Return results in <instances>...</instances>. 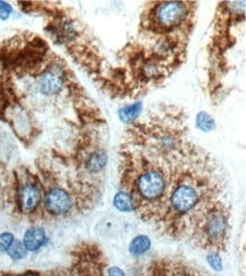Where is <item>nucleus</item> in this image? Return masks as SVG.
<instances>
[{"label":"nucleus","mask_w":246,"mask_h":276,"mask_svg":"<svg viewBox=\"0 0 246 276\" xmlns=\"http://www.w3.org/2000/svg\"><path fill=\"white\" fill-rule=\"evenodd\" d=\"M108 276H125V273L118 267H110L108 270Z\"/></svg>","instance_id":"dca6fc26"},{"label":"nucleus","mask_w":246,"mask_h":276,"mask_svg":"<svg viewBox=\"0 0 246 276\" xmlns=\"http://www.w3.org/2000/svg\"><path fill=\"white\" fill-rule=\"evenodd\" d=\"M42 200V193L39 186L25 184L18 190V205L24 213L34 212Z\"/></svg>","instance_id":"20e7f679"},{"label":"nucleus","mask_w":246,"mask_h":276,"mask_svg":"<svg viewBox=\"0 0 246 276\" xmlns=\"http://www.w3.org/2000/svg\"><path fill=\"white\" fill-rule=\"evenodd\" d=\"M11 13H12V7L9 6L7 3L0 2V18L6 20V18H8L9 14Z\"/></svg>","instance_id":"2eb2a0df"},{"label":"nucleus","mask_w":246,"mask_h":276,"mask_svg":"<svg viewBox=\"0 0 246 276\" xmlns=\"http://www.w3.org/2000/svg\"><path fill=\"white\" fill-rule=\"evenodd\" d=\"M114 205L122 212H132L134 210V203L131 195L124 190L115 196Z\"/></svg>","instance_id":"1a4fd4ad"},{"label":"nucleus","mask_w":246,"mask_h":276,"mask_svg":"<svg viewBox=\"0 0 246 276\" xmlns=\"http://www.w3.org/2000/svg\"><path fill=\"white\" fill-rule=\"evenodd\" d=\"M72 198L66 190L62 188L50 189L44 197V207L53 215H64L72 208Z\"/></svg>","instance_id":"7ed1b4c3"},{"label":"nucleus","mask_w":246,"mask_h":276,"mask_svg":"<svg viewBox=\"0 0 246 276\" xmlns=\"http://www.w3.org/2000/svg\"><path fill=\"white\" fill-rule=\"evenodd\" d=\"M47 242V237H45V232L42 228H31L27 230L24 236V240H23V245H24L26 251H38L44 243Z\"/></svg>","instance_id":"423d86ee"},{"label":"nucleus","mask_w":246,"mask_h":276,"mask_svg":"<svg viewBox=\"0 0 246 276\" xmlns=\"http://www.w3.org/2000/svg\"><path fill=\"white\" fill-rule=\"evenodd\" d=\"M106 154L102 151L92 153L86 161V169L90 172H99L106 165Z\"/></svg>","instance_id":"6e6552de"},{"label":"nucleus","mask_w":246,"mask_h":276,"mask_svg":"<svg viewBox=\"0 0 246 276\" xmlns=\"http://www.w3.org/2000/svg\"><path fill=\"white\" fill-rule=\"evenodd\" d=\"M151 247V241L145 236H138L134 238L131 245H129V251L134 256H140L146 252Z\"/></svg>","instance_id":"0eeeda50"},{"label":"nucleus","mask_w":246,"mask_h":276,"mask_svg":"<svg viewBox=\"0 0 246 276\" xmlns=\"http://www.w3.org/2000/svg\"><path fill=\"white\" fill-rule=\"evenodd\" d=\"M195 177L184 181L171 190L169 195V209L174 216H184L186 214H195V208L203 205L202 196L204 190L208 191L206 186H196ZM199 181V180H198Z\"/></svg>","instance_id":"f257e3e1"},{"label":"nucleus","mask_w":246,"mask_h":276,"mask_svg":"<svg viewBox=\"0 0 246 276\" xmlns=\"http://www.w3.org/2000/svg\"><path fill=\"white\" fill-rule=\"evenodd\" d=\"M208 263L213 269H216V270L222 269V260L220 258V256L218 255L216 251H212L211 254L208 256Z\"/></svg>","instance_id":"4468645a"},{"label":"nucleus","mask_w":246,"mask_h":276,"mask_svg":"<svg viewBox=\"0 0 246 276\" xmlns=\"http://www.w3.org/2000/svg\"><path fill=\"white\" fill-rule=\"evenodd\" d=\"M187 6L185 3L169 2L157 7L155 18L157 24L162 29H174L186 20Z\"/></svg>","instance_id":"f03ea898"},{"label":"nucleus","mask_w":246,"mask_h":276,"mask_svg":"<svg viewBox=\"0 0 246 276\" xmlns=\"http://www.w3.org/2000/svg\"><path fill=\"white\" fill-rule=\"evenodd\" d=\"M196 125L200 129L203 130V132H209V130L215 128V120H213L208 114L201 112V114H199L196 117Z\"/></svg>","instance_id":"f8f14e48"},{"label":"nucleus","mask_w":246,"mask_h":276,"mask_svg":"<svg viewBox=\"0 0 246 276\" xmlns=\"http://www.w3.org/2000/svg\"><path fill=\"white\" fill-rule=\"evenodd\" d=\"M14 240L15 239H14V236L12 233L5 232L3 235H0V251H7Z\"/></svg>","instance_id":"ddd939ff"},{"label":"nucleus","mask_w":246,"mask_h":276,"mask_svg":"<svg viewBox=\"0 0 246 276\" xmlns=\"http://www.w3.org/2000/svg\"><path fill=\"white\" fill-rule=\"evenodd\" d=\"M7 252H8V255L11 256V258L15 259V260L23 259L26 256V249H25L24 245H23V243L18 240H14L11 247L8 248Z\"/></svg>","instance_id":"9b49d317"},{"label":"nucleus","mask_w":246,"mask_h":276,"mask_svg":"<svg viewBox=\"0 0 246 276\" xmlns=\"http://www.w3.org/2000/svg\"><path fill=\"white\" fill-rule=\"evenodd\" d=\"M7 276H39V275L30 272V273H25V274H21V275H7Z\"/></svg>","instance_id":"f3484780"},{"label":"nucleus","mask_w":246,"mask_h":276,"mask_svg":"<svg viewBox=\"0 0 246 276\" xmlns=\"http://www.w3.org/2000/svg\"><path fill=\"white\" fill-rule=\"evenodd\" d=\"M141 110H142V105L140 103L125 106L120 110V114H119L120 119H122L124 123H132V121L135 119L138 115H140Z\"/></svg>","instance_id":"9d476101"},{"label":"nucleus","mask_w":246,"mask_h":276,"mask_svg":"<svg viewBox=\"0 0 246 276\" xmlns=\"http://www.w3.org/2000/svg\"><path fill=\"white\" fill-rule=\"evenodd\" d=\"M63 72L60 68H50L40 79V90L45 95H53L59 92L63 86Z\"/></svg>","instance_id":"39448f33"}]
</instances>
